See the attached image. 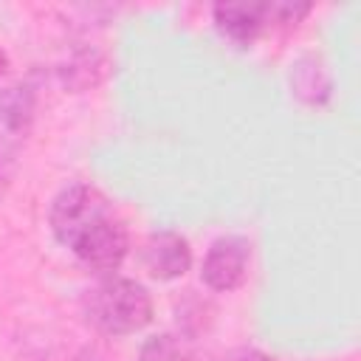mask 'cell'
I'll return each mask as SVG.
<instances>
[{"instance_id":"cell-2","label":"cell","mask_w":361,"mask_h":361,"mask_svg":"<svg viewBox=\"0 0 361 361\" xmlns=\"http://www.w3.org/2000/svg\"><path fill=\"white\" fill-rule=\"evenodd\" d=\"M85 319L104 336H133L152 322V296L149 290L130 279L107 274L85 293Z\"/></svg>"},{"instance_id":"cell-1","label":"cell","mask_w":361,"mask_h":361,"mask_svg":"<svg viewBox=\"0 0 361 361\" xmlns=\"http://www.w3.org/2000/svg\"><path fill=\"white\" fill-rule=\"evenodd\" d=\"M48 226L85 268L116 274L130 251L127 223L113 200L90 183H68L48 209Z\"/></svg>"},{"instance_id":"cell-7","label":"cell","mask_w":361,"mask_h":361,"mask_svg":"<svg viewBox=\"0 0 361 361\" xmlns=\"http://www.w3.org/2000/svg\"><path fill=\"white\" fill-rule=\"evenodd\" d=\"M223 361H274V358L268 353H262V350H254V347H237Z\"/></svg>"},{"instance_id":"cell-4","label":"cell","mask_w":361,"mask_h":361,"mask_svg":"<svg viewBox=\"0 0 361 361\" xmlns=\"http://www.w3.org/2000/svg\"><path fill=\"white\" fill-rule=\"evenodd\" d=\"M248 265H251V243L243 234H220L217 240H212L203 265H200V276L206 282V288L217 290V293H228L237 290L245 276H248Z\"/></svg>"},{"instance_id":"cell-5","label":"cell","mask_w":361,"mask_h":361,"mask_svg":"<svg viewBox=\"0 0 361 361\" xmlns=\"http://www.w3.org/2000/svg\"><path fill=\"white\" fill-rule=\"evenodd\" d=\"M141 262L158 282H175L192 268V245L178 231H155L147 237Z\"/></svg>"},{"instance_id":"cell-6","label":"cell","mask_w":361,"mask_h":361,"mask_svg":"<svg viewBox=\"0 0 361 361\" xmlns=\"http://www.w3.org/2000/svg\"><path fill=\"white\" fill-rule=\"evenodd\" d=\"M141 361H195V355L186 350V344L169 333L152 336L141 347Z\"/></svg>"},{"instance_id":"cell-8","label":"cell","mask_w":361,"mask_h":361,"mask_svg":"<svg viewBox=\"0 0 361 361\" xmlns=\"http://www.w3.org/2000/svg\"><path fill=\"white\" fill-rule=\"evenodd\" d=\"M3 68H6V54L0 51V71H3Z\"/></svg>"},{"instance_id":"cell-3","label":"cell","mask_w":361,"mask_h":361,"mask_svg":"<svg viewBox=\"0 0 361 361\" xmlns=\"http://www.w3.org/2000/svg\"><path fill=\"white\" fill-rule=\"evenodd\" d=\"M310 11V3H217L212 8V17L217 28L237 45H251L257 37H262L271 25H296Z\"/></svg>"}]
</instances>
